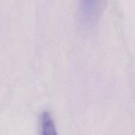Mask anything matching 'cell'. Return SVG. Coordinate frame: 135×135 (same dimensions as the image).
<instances>
[{
	"mask_svg": "<svg viewBox=\"0 0 135 135\" xmlns=\"http://www.w3.org/2000/svg\"><path fill=\"white\" fill-rule=\"evenodd\" d=\"M40 135H58L54 120L47 111H44L41 114Z\"/></svg>",
	"mask_w": 135,
	"mask_h": 135,
	"instance_id": "2",
	"label": "cell"
},
{
	"mask_svg": "<svg viewBox=\"0 0 135 135\" xmlns=\"http://www.w3.org/2000/svg\"><path fill=\"white\" fill-rule=\"evenodd\" d=\"M100 2L85 1L81 6V20L85 25H92L97 18V16L100 9Z\"/></svg>",
	"mask_w": 135,
	"mask_h": 135,
	"instance_id": "1",
	"label": "cell"
}]
</instances>
